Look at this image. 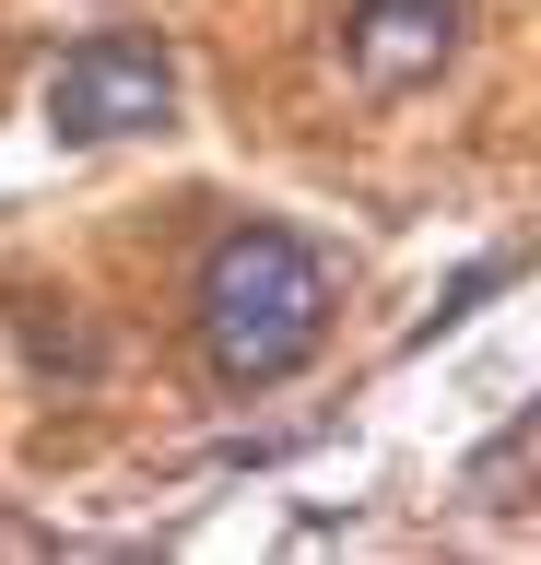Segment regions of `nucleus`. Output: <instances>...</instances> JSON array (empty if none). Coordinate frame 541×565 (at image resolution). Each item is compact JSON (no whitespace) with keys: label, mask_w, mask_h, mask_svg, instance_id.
<instances>
[{"label":"nucleus","mask_w":541,"mask_h":565,"mask_svg":"<svg viewBox=\"0 0 541 565\" xmlns=\"http://www.w3.org/2000/svg\"><path fill=\"white\" fill-rule=\"evenodd\" d=\"M329 307H342V282H329V259L294 236V224H236V236H213L201 295H188V318H201V365H213L224 388L306 377L318 342H329Z\"/></svg>","instance_id":"nucleus-1"},{"label":"nucleus","mask_w":541,"mask_h":565,"mask_svg":"<svg viewBox=\"0 0 541 565\" xmlns=\"http://www.w3.org/2000/svg\"><path fill=\"white\" fill-rule=\"evenodd\" d=\"M36 118L59 153H95V141H142L177 118V47L142 24H107V35H83V47H59L36 83Z\"/></svg>","instance_id":"nucleus-2"},{"label":"nucleus","mask_w":541,"mask_h":565,"mask_svg":"<svg viewBox=\"0 0 541 565\" xmlns=\"http://www.w3.org/2000/svg\"><path fill=\"white\" fill-rule=\"evenodd\" d=\"M342 60L365 95H412L459 60V0H354L342 12Z\"/></svg>","instance_id":"nucleus-3"},{"label":"nucleus","mask_w":541,"mask_h":565,"mask_svg":"<svg viewBox=\"0 0 541 565\" xmlns=\"http://www.w3.org/2000/svg\"><path fill=\"white\" fill-rule=\"evenodd\" d=\"M36 542H47V530H24V519H0V554H36Z\"/></svg>","instance_id":"nucleus-4"}]
</instances>
